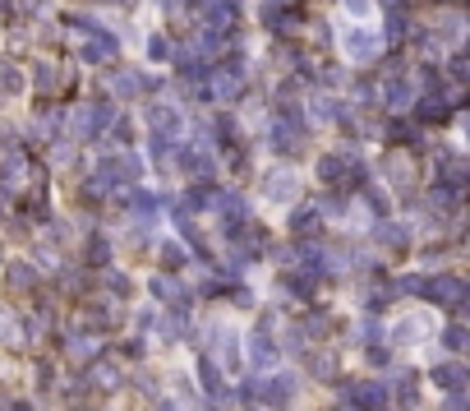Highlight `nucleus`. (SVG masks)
Instances as JSON below:
<instances>
[{
    "instance_id": "f257e3e1",
    "label": "nucleus",
    "mask_w": 470,
    "mask_h": 411,
    "mask_svg": "<svg viewBox=\"0 0 470 411\" xmlns=\"http://www.w3.org/2000/svg\"><path fill=\"white\" fill-rule=\"evenodd\" d=\"M116 121V107H111L106 97H97V102H83V107H78L74 112V139H97L102 130H106V125Z\"/></svg>"
},
{
    "instance_id": "f03ea898",
    "label": "nucleus",
    "mask_w": 470,
    "mask_h": 411,
    "mask_svg": "<svg viewBox=\"0 0 470 411\" xmlns=\"http://www.w3.org/2000/svg\"><path fill=\"white\" fill-rule=\"evenodd\" d=\"M341 51H346V60H355V65H369V60L383 51V37L373 33V28H364V23H350L346 33H341Z\"/></svg>"
},
{
    "instance_id": "7ed1b4c3",
    "label": "nucleus",
    "mask_w": 470,
    "mask_h": 411,
    "mask_svg": "<svg viewBox=\"0 0 470 411\" xmlns=\"http://www.w3.org/2000/svg\"><path fill=\"white\" fill-rule=\"evenodd\" d=\"M244 356H249L254 370H272L277 361H282V351H277V342H272L268 328H254V333L244 337Z\"/></svg>"
},
{
    "instance_id": "20e7f679",
    "label": "nucleus",
    "mask_w": 470,
    "mask_h": 411,
    "mask_svg": "<svg viewBox=\"0 0 470 411\" xmlns=\"http://www.w3.org/2000/svg\"><path fill=\"white\" fill-rule=\"evenodd\" d=\"M148 125H153V139H180L185 116L175 112V107H166V102H153L148 107Z\"/></svg>"
},
{
    "instance_id": "39448f33",
    "label": "nucleus",
    "mask_w": 470,
    "mask_h": 411,
    "mask_svg": "<svg viewBox=\"0 0 470 411\" xmlns=\"http://www.w3.org/2000/svg\"><path fill=\"white\" fill-rule=\"evenodd\" d=\"M203 19H208V28H217V33H230V28L240 23V0H203Z\"/></svg>"
},
{
    "instance_id": "423d86ee",
    "label": "nucleus",
    "mask_w": 470,
    "mask_h": 411,
    "mask_svg": "<svg viewBox=\"0 0 470 411\" xmlns=\"http://www.w3.org/2000/svg\"><path fill=\"white\" fill-rule=\"evenodd\" d=\"M116 56H120V42H116L106 28H97V33H92V42L83 46V60H88V65H111Z\"/></svg>"
},
{
    "instance_id": "0eeeda50",
    "label": "nucleus",
    "mask_w": 470,
    "mask_h": 411,
    "mask_svg": "<svg viewBox=\"0 0 470 411\" xmlns=\"http://www.w3.org/2000/svg\"><path fill=\"white\" fill-rule=\"evenodd\" d=\"M424 296L438 300V305H457V310H461V305H466V282H461V278H434Z\"/></svg>"
},
{
    "instance_id": "6e6552de",
    "label": "nucleus",
    "mask_w": 470,
    "mask_h": 411,
    "mask_svg": "<svg viewBox=\"0 0 470 411\" xmlns=\"http://www.w3.org/2000/svg\"><path fill=\"white\" fill-rule=\"evenodd\" d=\"M263 189H268V199L272 203H291L300 194V180H296V171H272Z\"/></svg>"
},
{
    "instance_id": "1a4fd4ad",
    "label": "nucleus",
    "mask_w": 470,
    "mask_h": 411,
    "mask_svg": "<svg viewBox=\"0 0 470 411\" xmlns=\"http://www.w3.org/2000/svg\"><path fill=\"white\" fill-rule=\"evenodd\" d=\"M120 157H102L97 167H92V189H102V194H111V189L120 185Z\"/></svg>"
},
{
    "instance_id": "9d476101",
    "label": "nucleus",
    "mask_w": 470,
    "mask_h": 411,
    "mask_svg": "<svg viewBox=\"0 0 470 411\" xmlns=\"http://www.w3.org/2000/svg\"><path fill=\"white\" fill-rule=\"evenodd\" d=\"M424 333H429V328H424V319H420V314H406V319H396V323H392V342H396V346L420 342Z\"/></svg>"
},
{
    "instance_id": "9b49d317",
    "label": "nucleus",
    "mask_w": 470,
    "mask_h": 411,
    "mask_svg": "<svg viewBox=\"0 0 470 411\" xmlns=\"http://www.w3.org/2000/svg\"><path fill=\"white\" fill-rule=\"evenodd\" d=\"M434 384L448 393H461L466 389V365L461 361H448V365H434Z\"/></svg>"
},
{
    "instance_id": "f8f14e48",
    "label": "nucleus",
    "mask_w": 470,
    "mask_h": 411,
    "mask_svg": "<svg viewBox=\"0 0 470 411\" xmlns=\"http://www.w3.org/2000/svg\"><path fill=\"white\" fill-rule=\"evenodd\" d=\"M198 384H203V389L212 393V402L226 398V384H221V370L212 365V356H203V361H198Z\"/></svg>"
},
{
    "instance_id": "ddd939ff",
    "label": "nucleus",
    "mask_w": 470,
    "mask_h": 411,
    "mask_svg": "<svg viewBox=\"0 0 470 411\" xmlns=\"http://www.w3.org/2000/svg\"><path fill=\"white\" fill-rule=\"evenodd\" d=\"M383 398H387V389H383V384H373V379L350 389V407H378Z\"/></svg>"
},
{
    "instance_id": "4468645a",
    "label": "nucleus",
    "mask_w": 470,
    "mask_h": 411,
    "mask_svg": "<svg viewBox=\"0 0 470 411\" xmlns=\"http://www.w3.org/2000/svg\"><path fill=\"white\" fill-rule=\"evenodd\" d=\"M341 171H346V157L341 153H328V157H318V180H328V185H337Z\"/></svg>"
},
{
    "instance_id": "2eb2a0df",
    "label": "nucleus",
    "mask_w": 470,
    "mask_h": 411,
    "mask_svg": "<svg viewBox=\"0 0 470 411\" xmlns=\"http://www.w3.org/2000/svg\"><path fill=\"white\" fill-rule=\"evenodd\" d=\"M263 393H268V402H272V407H286V402H291V393H296V384H291L286 375H277Z\"/></svg>"
},
{
    "instance_id": "dca6fc26",
    "label": "nucleus",
    "mask_w": 470,
    "mask_h": 411,
    "mask_svg": "<svg viewBox=\"0 0 470 411\" xmlns=\"http://www.w3.org/2000/svg\"><path fill=\"white\" fill-rule=\"evenodd\" d=\"M309 116H314L318 125L337 121V102H332V97H314V102H309Z\"/></svg>"
},
{
    "instance_id": "f3484780",
    "label": "nucleus",
    "mask_w": 470,
    "mask_h": 411,
    "mask_svg": "<svg viewBox=\"0 0 470 411\" xmlns=\"http://www.w3.org/2000/svg\"><path fill=\"white\" fill-rule=\"evenodd\" d=\"M410 241V231H406L401 222H383L378 227V245H406Z\"/></svg>"
},
{
    "instance_id": "a211bd4d",
    "label": "nucleus",
    "mask_w": 470,
    "mask_h": 411,
    "mask_svg": "<svg viewBox=\"0 0 470 411\" xmlns=\"http://www.w3.org/2000/svg\"><path fill=\"white\" fill-rule=\"evenodd\" d=\"M134 213H139V217H153L157 213V194L153 189H139V194H134Z\"/></svg>"
},
{
    "instance_id": "6ab92c4d",
    "label": "nucleus",
    "mask_w": 470,
    "mask_h": 411,
    "mask_svg": "<svg viewBox=\"0 0 470 411\" xmlns=\"http://www.w3.org/2000/svg\"><path fill=\"white\" fill-rule=\"evenodd\" d=\"M318 217H323V213H314V208H300L296 217H291V231H314V227H318Z\"/></svg>"
},
{
    "instance_id": "aec40b11",
    "label": "nucleus",
    "mask_w": 470,
    "mask_h": 411,
    "mask_svg": "<svg viewBox=\"0 0 470 411\" xmlns=\"http://www.w3.org/2000/svg\"><path fill=\"white\" fill-rule=\"evenodd\" d=\"M162 264L166 268H180V264H185V245H180V241H166L162 245Z\"/></svg>"
},
{
    "instance_id": "412c9836",
    "label": "nucleus",
    "mask_w": 470,
    "mask_h": 411,
    "mask_svg": "<svg viewBox=\"0 0 470 411\" xmlns=\"http://www.w3.org/2000/svg\"><path fill=\"white\" fill-rule=\"evenodd\" d=\"M443 342H448L452 351H466L470 337H466V328H461V323H452V328H443Z\"/></svg>"
},
{
    "instance_id": "4be33fe9",
    "label": "nucleus",
    "mask_w": 470,
    "mask_h": 411,
    "mask_svg": "<svg viewBox=\"0 0 470 411\" xmlns=\"http://www.w3.org/2000/svg\"><path fill=\"white\" fill-rule=\"evenodd\" d=\"M410 97H415V93H410V83H392V88H387V102H392V107H410Z\"/></svg>"
},
{
    "instance_id": "5701e85b",
    "label": "nucleus",
    "mask_w": 470,
    "mask_h": 411,
    "mask_svg": "<svg viewBox=\"0 0 470 411\" xmlns=\"http://www.w3.org/2000/svg\"><path fill=\"white\" fill-rule=\"evenodd\" d=\"M355 337H360V342H378V337H383V328H378V319H364Z\"/></svg>"
},
{
    "instance_id": "b1692460",
    "label": "nucleus",
    "mask_w": 470,
    "mask_h": 411,
    "mask_svg": "<svg viewBox=\"0 0 470 411\" xmlns=\"http://www.w3.org/2000/svg\"><path fill=\"white\" fill-rule=\"evenodd\" d=\"M0 83H5L10 93H19V83H23V79H19V69H14V65H0Z\"/></svg>"
},
{
    "instance_id": "393cba45",
    "label": "nucleus",
    "mask_w": 470,
    "mask_h": 411,
    "mask_svg": "<svg viewBox=\"0 0 470 411\" xmlns=\"http://www.w3.org/2000/svg\"><path fill=\"white\" fill-rule=\"evenodd\" d=\"M346 14L350 19H364V14H373V0H346Z\"/></svg>"
},
{
    "instance_id": "a878e982",
    "label": "nucleus",
    "mask_w": 470,
    "mask_h": 411,
    "mask_svg": "<svg viewBox=\"0 0 470 411\" xmlns=\"http://www.w3.org/2000/svg\"><path fill=\"white\" fill-rule=\"evenodd\" d=\"M10 278L23 287V282H33V268H28V264H10Z\"/></svg>"
},
{
    "instance_id": "bb28decb",
    "label": "nucleus",
    "mask_w": 470,
    "mask_h": 411,
    "mask_svg": "<svg viewBox=\"0 0 470 411\" xmlns=\"http://www.w3.org/2000/svg\"><path fill=\"white\" fill-rule=\"evenodd\" d=\"M443 411H466V389H461V393H448V402H443Z\"/></svg>"
},
{
    "instance_id": "cd10ccee",
    "label": "nucleus",
    "mask_w": 470,
    "mask_h": 411,
    "mask_svg": "<svg viewBox=\"0 0 470 411\" xmlns=\"http://www.w3.org/2000/svg\"><path fill=\"white\" fill-rule=\"evenodd\" d=\"M148 56H153V60H166V42H162V37H153V42H148Z\"/></svg>"
},
{
    "instance_id": "c85d7f7f",
    "label": "nucleus",
    "mask_w": 470,
    "mask_h": 411,
    "mask_svg": "<svg viewBox=\"0 0 470 411\" xmlns=\"http://www.w3.org/2000/svg\"><path fill=\"white\" fill-rule=\"evenodd\" d=\"M162 411H180V407H175V402H162Z\"/></svg>"
}]
</instances>
